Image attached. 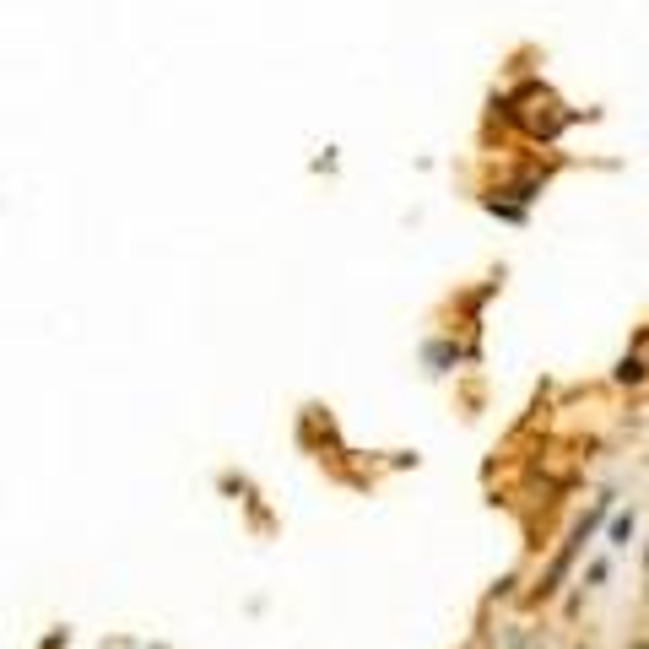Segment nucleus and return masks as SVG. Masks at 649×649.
<instances>
[{
    "mask_svg": "<svg viewBox=\"0 0 649 649\" xmlns=\"http://www.w3.org/2000/svg\"><path fill=\"white\" fill-rule=\"evenodd\" d=\"M639 649H649V644H639Z\"/></svg>",
    "mask_w": 649,
    "mask_h": 649,
    "instance_id": "3",
    "label": "nucleus"
},
{
    "mask_svg": "<svg viewBox=\"0 0 649 649\" xmlns=\"http://www.w3.org/2000/svg\"><path fill=\"white\" fill-rule=\"evenodd\" d=\"M617 379H622V384H633V379H644V363H639V357H628V363H622V368H617Z\"/></svg>",
    "mask_w": 649,
    "mask_h": 649,
    "instance_id": "1",
    "label": "nucleus"
},
{
    "mask_svg": "<svg viewBox=\"0 0 649 649\" xmlns=\"http://www.w3.org/2000/svg\"><path fill=\"white\" fill-rule=\"evenodd\" d=\"M628 536H633V514H628V520H617V525H612V541H628Z\"/></svg>",
    "mask_w": 649,
    "mask_h": 649,
    "instance_id": "2",
    "label": "nucleus"
}]
</instances>
